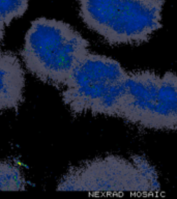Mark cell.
<instances>
[{
    "mask_svg": "<svg viewBox=\"0 0 177 199\" xmlns=\"http://www.w3.org/2000/svg\"><path fill=\"white\" fill-rule=\"evenodd\" d=\"M25 75L13 53L0 54V111L18 108L23 101Z\"/></svg>",
    "mask_w": 177,
    "mask_h": 199,
    "instance_id": "obj_6",
    "label": "cell"
},
{
    "mask_svg": "<svg viewBox=\"0 0 177 199\" xmlns=\"http://www.w3.org/2000/svg\"><path fill=\"white\" fill-rule=\"evenodd\" d=\"M89 44L63 21L38 18L25 37L22 57L27 70L40 81L63 86L89 53Z\"/></svg>",
    "mask_w": 177,
    "mask_h": 199,
    "instance_id": "obj_1",
    "label": "cell"
},
{
    "mask_svg": "<svg viewBox=\"0 0 177 199\" xmlns=\"http://www.w3.org/2000/svg\"><path fill=\"white\" fill-rule=\"evenodd\" d=\"M117 117L145 129L176 131L177 74L129 73Z\"/></svg>",
    "mask_w": 177,
    "mask_h": 199,
    "instance_id": "obj_5",
    "label": "cell"
},
{
    "mask_svg": "<svg viewBox=\"0 0 177 199\" xmlns=\"http://www.w3.org/2000/svg\"><path fill=\"white\" fill-rule=\"evenodd\" d=\"M26 180L22 170L15 162L0 163V191H23Z\"/></svg>",
    "mask_w": 177,
    "mask_h": 199,
    "instance_id": "obj_7",
    "label": "cell"
},
{
    "mask_svg": "<svg viewBox=\"0 0 177 199\" xmlns=\"http://www.w3.org/2000/svg\"><path fill=\"white\" fill-rule=\"evenodd\" d=\"M4 24L2 22H0V45H1V41L3 40V35H4Z\"/></svg>",
    "mask_w": 177,
    "mask_h": 199,
    "instance_id": "obj_9",
    "label": "cell"
},
{
    "mask_svg": "<svg viewBox=\"0 0 177 199\" xmlns=\"http://www.w3.org/2000/svg\"><path fill=\"white\" fill-rule=\"evenodd\" d=\"M28 8V0H0V22L4 25L22 17Z\"/></svg>",
    "mask_w": 177,
    "mask_h": 199,
    "instance_id": "obj_8",
    "label": "cell"
},
{
    "mask_svg": "<svg viewBox=\"0 0 177 199\" xmlns=\"http://www.w3.org/2000/svg\"><path fill=\"white\" fill-rule=\"evenodd\" d=\"M128 74L115 59L89 52L62 86V100L75 114L117 117Z\"/></svg>",
    "mask_w": 177,
    "mask_h": 199,
    "instance_id": "obj_3",
    "label": "cell"
},
{
    "mask_svg": "<svg viewBox=\"0 0 177 199\" xmlns=\"http://www.w3.org/2000/svg\"><path fill=\"white\" fill-rule=\"evenodd\" d=\"M88 28L111 45L147 41L162 27L164 0H79Z\"/></svg>",
    "mask_w": 177,
    "mask_h": 199,
    "instance_id": "obj_4",
    "label": "cell"
},
{
    "mask_svg": "<svg viewBox=\"0 0 177 199\" xmlns=\"http://www.w3.org/2000/svg\"><path fill=\"white\" fill-rule=\"evenodd\" d=\"M58 191L94 194H150L161 190L155 167L145 157L106 156L70 168L60 180Z\"/></svg>",
    "mask_w": 177,
    "mask_h": 199,
    "instance_id": "obj_2",
    "label": "cell"
}]
</instances>
